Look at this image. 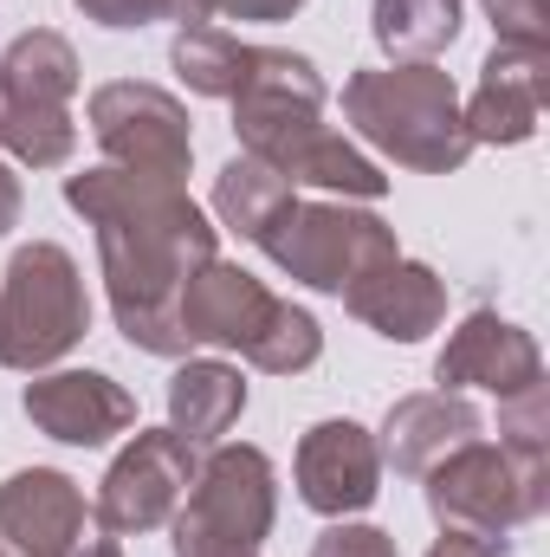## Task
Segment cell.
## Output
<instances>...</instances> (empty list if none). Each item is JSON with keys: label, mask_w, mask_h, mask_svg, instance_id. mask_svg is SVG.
<instances>
[{"label": "cell", "mask_w": 550, "mask_h": 557, "mask_svg": "<svg viewBox=\"0 0 550 557\" xmlns=\"http://www.w3.org/2000/svg\"><path fill=\"white\" fill-rule=\"evenodd\" d=\"M311 557H402V552H396V539H389V532H376V525H350V519H330V525L317 532Z\"/></svg>", "instance_id": "83f0119b"}, {"label": "cell", "mask_w": 550, "mask_h": 557, "mask_svg": "<svg viewBox=\"0 0 550 557\" xmlns=\"http://www.w3.org/2000/svg\"><path fill=\"white\" fill-rule=\"evenodd\" d=\"M221 557H260V552H221Z\"/></svg>", "instance_id": "d6a6232c"}, {"label": "cell", "mask_w": 550, "mask_h": 557, "mask_svg": "<svg viewBox=\"0 0 550 557\" xmlns=\"http://www.w3.org/2000/svg\"><path fill=\"white\" fill-rule=\"evenodd\" d=\"M278 486L273 460L260 447H214L195 467V486L182 499L175 525V557H221V552H260L273 532Z\"/></svg>", "instance_id": "52a82bcc"}, {"label": "cell", "mask_w": 550, "mask_h": 557, "mask_svg": "<svg viewBox=\"0 0 550 557\" xmlns=\"http://www.w3.org/2000/svg\"><path fill=\"white\" fill-rule=\"evenodd\" d=\"M91 331L85 273L65 247L33 240L0 273V370H46Z\"/></svg>", "instance_id": "5b68a950"}, {"label": "cell", "mask_w": 550, "mask_h": 557, "mask_svg": "<svg viewBox=\"0 0 550 557\" xmlns=\"http://www.w3.org/2000/svg\"><path fill=\"white\" fill-rule=\"evenodd\" d=\"M234 104V137L240 156L266 162L291 188H324V195H350V201H376L389 188V175L324 124V78L304 52H278L260 46L247 85L227 98Z\"/></svg>", "instance_id": "7a4b0ae2"}, {"label": "cell", "mask_w": 550, "mask_h": 557, "mask_svg": "<svg viewBox=\"0 0 550 557\" xmlns=\"http://www.w3.org/2000/svg\"><path fill=\"white\" fill-rule=\"evenodd\" d=\"M0 149L26 169H65L78 149V124H72V111L39 104L0 78Z\"/></svg>", "instance_id": "ffe728a7"}, {"label": "cell", "mask_w": 550, "mask_h": 557, "mask_svg": "<svg viewBox=\"0 0 550 557\" xmlns=\"http://www.w3.org/2000/svg\"><path fill=\"white\" fill-rule=\"evenodd\" d=\"M298 499L324 519H357L363 506H376L383 493V454H376V434L363 421H317L304 441H298Z\"/></svg>", "instance_id": "30bf717a"}, {"label": "cell", "mask_w": 550, "mask_h": 557, "mask_svg": "<svg viewBox=\"0 0 550 557\" xmlns=\"http://www.w3.org/2000/svg\"><path fill=\"white\" fill-rule=\"evenodd\" d=\"M0 78H7L13 91L39 98V104L72 111V91H78V52H72V39H65V33L33 26V33H20V39L0 52Z\"/></svg>", "instance_id": "7402d4cb"}, {"label": "cell", "mask_w": 550, "mask_h": 557, "mask_svg": "<svg viewBox=\"0 0 550 557\" xmlns=\"http://www.w3.org/2000/svg\"><path fill=\"white\" fill-rule=\"evenodd\" d=\"M434 383H440V389H492V396L505 403V396L545 383V350H538V337L518 331L512 318L473 311V318L447 337V350L434 357Z\"/></svg>", "instance_id": "4fadbf2b"}, {"label": "cell", "mask_w": 550, "mask_h": 557, "mask_svg": "<svg viewBox=\"0 0 550 557\" xmlns=\"http://www.w3.org/2000/svg\"><path fill=\"white\" fill-rule=\"evenodd\" d=\"M499 441L550 454V383H532V389H518V396L499 403Z\"/></svg>", "instance_id": "484cf974"}, {"label": "cell", "mask_w": 550, "mask_h": 557, "mask_svg": "<svg viewBox=\"0 0 550 557\" xmlns=\"http://www.w3.org/2000/svg\"><path fill=\"white\" fill-rule=\"evenodd\" d=\"M343 305H350V318H363L376 337H389V344H421L440 318H447V285L427 273L421 260H383V267H370V273L357 278L350 292H343Z\"/></svg>", "instance_id": "2e32d148"}, {"label": "cell", "mask_w": 550, "mask_h": 557, "mask_svg": "<svg viewBox=\"0 0 550 557\" xmlns=\"http://www.w3.org/2000/svg\"><path fill=\"white\" fill-rule=\"evenodd\" d=\"M240 416H247V383H240L234 363L201 357V363H182L168 376V428L188 447H214Z\"/></svg>", "instance_id": "ac0fdd59"}, {"label": "cell", "mask_w": 550, "mask_h": 557, "mask_svg": "<svg viewBox=\"0 0 550 557\" xmlns=\"http://www.w3.org/2000/svg\"><path fill=\"white\" fill-rule=\"evenodd\" d=\"M427 512L440 519V532H473V539H499L545 519L550 506V454L532 447H492V441H466L447 460H434L427 473Z\"/></svg>", "instance_id": "277c9868"}, {"label": "cell", "mask_w": 550, "mask_h": 557, "mask_svg": "<svg viewBox=\"0 0 550 557\" xmlns=\"http://www.w3.org/2000/svg\"><path fill=\"white\" fill-rule=\"evenodd\" d=\"M20 208H26L20 175H13V169H7V156H0V234H13V227H20Z\"/></svg>", "instance_id": "4dcf8cb0"}, {"label": "cell", "mask_w": 550, "mask_h": 557, "mask_svg": "<svg viewBox=\"0 0 550 557\" xmlns=\"http://www.w3.org/2000/svg\"><path fill=\"white\" fill-rule=\"evenodd\" d=\"M466 441H479V409H473L460 389H427V396H402V403L389 409L376 454H383L396 473L421 480L434 460H447V454L466 447Z\"/></svg>", "instance_id": "e0dca14e"}, {"label": "cell", "mask_w": 550, "mask_h": 557, "mask_svg": "<svg viewBox=\"0 0 550 557\" xmlns=\"http://www.w3.org/2000/svg\"><path fill=\"white\" fill-rule=\"evenodd\" d=\"M317 357H324V331H317V318H311L304 305H291V298H278L273 324H266L260 344L247 350V363L266 370V376H298V370H311Z\"/></svg>", "instance_id": "cb8c5ba5"}, {"label": "cell", "mask_w": 550, "mask_h": 557, "mask_svg": "<svg viewBox=\"0 0 550 557\" xmlns=\"http://www.w3.org/2000/svg\"><path fill=\"white\" fill-rule=\"evenodd\" d=\"M85 20L98 26H155V20H175V26H208L214 20V0H72Z\"/></svg>", "instance_id": "d4e9b609"}, {"label": "cell", "mask_w": 550, "mask_h": 557, "mask_svg": "<svg viewBox=\"0 0 550 557\" xmlns=\"http://www.w3.org/2000/svg\"><path fill=\"white\" fill-rule=\"evenodd\" d=\"M285 201H291V182L273 175L266 162H253V156H234V162L214 175V214H221L234 234H247V240H260V234L273 227Z\"/></svg>", "instance_id": "603a6c76"}, {"label": "cell", "mask_w": 550, "mask_h": 557, "mask_svg": "<svg viewBox=\"0 0 550 557\" xmlns=\"http://www.w3.org/2000/svg\"><path fill=\"white\" fill-rule=\"evenodd\" d=\"M343 117L363 143H376L389 162L421 175H453L479 143L466 137L460 85L440 65H396V72H350L343 78Z\"/></svg>", "instance_id": "3957f363"}, {"label": "cell", "mask_w": 550, "mask_h": 557, "mask_svg": "<svg viewBox=\"0 0 550 557\" xmlns=\"http://www.w3.org/2000/svg\"><path fill=\"white\" fill-rule=\"evenodd\" d=\"M65 201L98 227V267L111 292L117 331L149 357H182L188 337L175 324L182 285L214 260V227L175 182H149L130 169L65 175Z\"/></svg>", "instance_id": "6da1fadb"}, {"label": "cell", "mask_w": 550, "mask_h": 557, "mask_svg": "<svg viewBox=\"0 0 550 557\" xmlns=\"http://www.w3.org/2000/svg\"><path fill=\"white\" fill-rule=\"evenodd\" d=\"M492 33L505 46H550V7L545 0H486Z\"/></svg>", "instance_id": "4316f807"}, {"label": "cell", "mask_w": 550, "mask_h": 557, "mask_svg": "<svg viewBox=\"0 0 550 557\" xmlns=\"http://www.w3.org/2000/svg\"><path fill=\"white\" fill-rule=\"evenodd\" d=\"M0 557H7V552H0Z\"/></svg>", "instance_id": "836d02e7"}, {"label": "cell", "mask_w": 550, "mask_h": 557, "mask_svg": "<svg viewBox=\"0 0 550 557\" xmlns=\"http://www.w3.org/2000/svg\"><path fill=\"white\" fill-rule=\"evenodd\" d=\"M253 52L260 46L221 33V26H182L175 46H168V65L182 72V85L195 98H234L247 85V72H253Z\"/></svg>", "instance_id": "44dd1931"}, {"label": "cell", "mask_w": 550, "mask_h": 557, "mask_svg": "<svg viewBox=\"0 0 550 557\" xmlns=\"http://www.w3.org/2000/svg\"><path fill=\"white\" fill-rule=\"evenodd\" d=\"M85 117H91L98 149L111 156V169H130V175L182 188V175L195 162V131H188V111L168 91L137 85V78H117V85L91 91Z\"/></svg>", "instance_id": "ba28073f"}, {"label": "cell", "mask_w": 550, "mask_h": 557, "mask_svg": "<svg viewBox=\"0 0 550 557\" xmlns=\"http://www.w3.org/2000/svg\"><path fill=\"white\" fill-rule=\"evenodd\" d=\"M72 557H124V552H117V539H111L104 525H91V539H85V545H78Z\"/></svg>", "instance_id": "1f68e13d"}, {"label": "cell", "mask_w": 550, "mask_h": 557, "mask_svg": "<svg viewBox=\"0 0 550 557\" xmlns=\"http://www.w3.org/2000/svg\"><path fill=\"white\" fill-rule=\"evenodd\" d=\"M550 98V46H492L473 98L460 104L473 143H532Z\"/></svg>", "instance_id": "7c38bea8"}, {"label": "cell", "mask_w": 550, "mask_h": 557, "mask_svg": "<svg viewBox=\"0 0 550 557\" xmlns=\"http://www.w3.org/2000/svg\"><path fill=\"white\" fill-rule=\"evenodd\" d=\"M253 247L273 260L278 273L298 278V285L337 292V298L370 267L402 253V240H396V227L383 214H363V208H343V201H298V195L278 208V221Z\"/></svg>", "instance_id": "8992f818"}, {"label": "cell", "mask_w": 550, "mask_h": 557, "mask_svg": "<svg viewBox=\"0 0 550 557\" xmlns=\"http://www.w3.org/2000/svg\"><path fill=\"white\" fill-rule=\"evenodd\" d=\"M370 33L396 65H434L460 39V0H376Z\"/></svg>", "instance_id": "d6986e66"}, {"label": "cell", "mask_w": 550, "mask_h": 557, "mask_svg": "<svg viewBox=\"0 0 550 557\" xmlns=\"http://www.w3.org/2000/svg\"><path fill=\"white\" fill-rule=\"evenodd\" d=\"M195 447L175 434V428H137V441L111 460L104 486H98V506L91 519L111 532V539H142L155 525H168L195 486Z\"/></svg>", "instance_id": "9c48e42d"}, {"label": "cell", "mask_w": 550, "mask_h": 557, "mask_svg": "<svg viewBox=\"0 0 550 557\" xmlns=\"http://www.w3.org/2000/svg\"><path fill=\"white\" fill-rule=\"evenodd\" d=\"M304 0H214V13H227V20H291Z\"/></svg>", "instance_id": "f1b7e54d"}, {"label": "cell", "mask_w": 550, "mask_h": 557, "mask_svg": "<svg viewBox=\"0 0 550 557\" xmlns=\"http://www.w3.org/2000/svg\"><path fill=\"white\" fill-rule=\"evenodd\" d=\"M26 421L65 447H104L111 434H130L137 428V403L124 383H111L104 370H52V376H33L26 396H20Z\"/></svg>", "instance_id": "5bb4252c"}, {"label": "cell", "mask_w": 550, "mask_h": 557, "mask_svg": "<svg viewBox=\"0 0 550 557\" xmlns=\"http://www.w3.org/2000/svg\"><path fill=\"white\" fill-rule=\"evenodd\" d=\"M91 506L85 493L52 473V467H26L0 486V552L7 557H72L91 539Z\"/></svg>", "instance_id": "8fae6325"}, {"label": "cell", "mask_w": 550, "mask_h": 557, "mask_svg": "<svg viewBox=\"0 0 550 557\" xmlns=\"http://www.w3.org/2000/svg\"><path fill=\"white\" fill-rule=\"evenodd\" d=\"M427 557H505L499 539H473V532H440Z\"/></svg>", "instance_id": "f546056e"}, {"label": "cell", "mask_w": 550, "mask_h": 557, "mask_svg": "<svg viewBox=\"0 0 550 557\" xmlns=\"http://www.w3.org/2000/svg\"><path fill=\"white\" fill-rule=\"evenodd\" d=\"M273 311H278L273 292L247 267H227V260H208L175 298V324H182L188 344H221V350H240V357L260 344Z\"/></svg>", "instance_id": "9a60e30c"}]
</instances>
